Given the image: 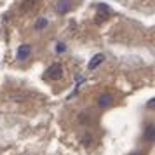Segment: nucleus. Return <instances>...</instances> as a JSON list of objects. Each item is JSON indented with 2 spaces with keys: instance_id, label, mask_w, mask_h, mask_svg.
Instances as JSON below:
<instances>
[{
  "instance_id": "15",
  "label": "nucleus",
  "mask_w": 155,
  "mask_h": 155,
  "mask_svg": "<svg viewBox=\"0 0 155 155\" xmlns=\"http://www.w3.org/2000/svg\"><path fill=\"white\" fill-rule=\"evenodd\" d=\"M133 155H141V153H133Z\"/></svg>"
},
{
  "instance_id": "14",
  "label": "nucleus",
  "mask_w": 155,
  "mask_h": 155,
  "mask_svg": "<svg viewBox=\"0 0 155 155\" xmlns=\"http://www.w3.org/2000/svg\"><path fill=\"white\" fill-rule=\"evenodd\" d=\"M75 80H77V82H82V80H84V77H80V75H77V77H75Z\"/></svg>"
},
{
  "instance_id": "10",
  "label": "nucleus",
  "mask_w": 155,
  "mask_h": 155,
  "mask_svg": "<svg viewBox=\"0 0 155 155\" xmlns=\"http://www.w3.org/2000/svg\"><path fill=\"white\" fill-rule=\"evenodd\" d=\"M45 26H47V19L45 18H38L35 23V30H44Z\"/></svg>"
},
{
  "instance_id": "5",
  "label": "nucleus",
  "mask_w": 155,
  "mask_h": 155,
  "mask_svg": "<svg viewBox=\"0 0 155 155\" xmlns=\"http://www.w3.org/2000/svg\"><path fill=\"white\" fill-rule=\"evenodd\" d=\"M103 61H105V56H103V54H96V56H94L91 61H89L87 68H89V70H94V68H98L99 64L103 63Z\"/></svg>"
},
{
  "instance_id": "9",
  "label": "nucleus",
  "mask_w": 155,
  "mask_h": 155,
  "mask_svg": "<svg viewBox=\"0 0 155 155\" xmlns=\"http://www.w3.org/2000/svg\"><path fill=\"white\" fill-rule=\"evenodd\" d=\"M145 138H147L148 141H153L155 138V131H153V124H150V126L147 127V131H145Z\"/></svg>"
},
{
  "instance_id": "2",
  "label": "nucleus",
  "mask_w": 155,
  "mask_h": 155,
  "mask_svg": "<svg viewBox=\"0 0 155 155\" xmlns=\"http://www.w3.org/2000/svg\"><path fill=\"white\" fill-rule=\"evenodd\" d=\"M71 4H73V0H59L56 4V12L58 14H66V12H70Z\"/></svg>"
},
{
  "instance_id": "11",
  "label": "nucleus",
  "mask_w": 155,
  "mask_h": 155,
  "mask_svg": "<svg viewBox=\"0 0 155 155\" xmlns=\"http://www.w3.org/2000/svg\"><path fill=\"white\" fill-rule=\"evenodd\" d=\"M64 49H66V45H64L63 42H59L58 44V47H56V52H63Z\"/></svg>"
},
{
  "instance_id": "3",
  "label": "nucleus",
  "mask_w": 155,
  "mask_h": 155,
  "mask_svg": "<svg viewBox=\"0 0 155 155\" xmlns=\"http://www.w3.org/2000/svg\"><path fill=\"white\" fill-rule=\"evenodd\" d=\"M112 101H113L112 94H108V92H103V94H101V96L98 98V105L101 106V108H106V106L112 105Z\"/></svg>"
},
{
  "instance_id": "6",
  "label": "nucleus",
  "mask_w": 155,
  "mask_h": 155,
  "mask_svg": "<svg viewBox=\"0 0 155 155\" xmlns=\"http://www.w3.org/2000/svg\"><path fill=\"white\" fill-rule=\"evenodd\" d=\"M110 12V9H108V5H105V4H99L98 5V21H101V19H105L106 18V14Z\"/></svg>"
},
{
  "instance_id": "1",
  "label": "nucleus",
  "mask_w": 155,
  "mask_h": 155,
  "mask_svg": "<svg viewBox=\"0 0 155 155\" xmlns=\"http://www.w3.org/2000/svg\"><path fill=\"white\" fill-rule=\"evenodd\" d=\"M47 78H51V80H59V78L63 77V66L59 63H54V64H51L49 68H47Z\"/></svg>"
},
{
  "instance_id": "13",
  "label": "nucleus",
  "mask_w": 155,
  "mask_h": 155,
  "mask_svg": "<svg viewBox=\"0 0 155 155\" xmlns=\"http://www.w3.org/2000/svg\"><path fill=\"white\" fill-rule=\"evenodd\" d=\"M153 101H155V99L152 98V99H150V101L147 103V106H148V108H153V106H155V103H153Z\"/></svg>"
},
{
  "instance_id": "4",
  "label": "nucleus",
  "mask_w": 155,
  "mask_h": 155,
  "mask_svg": "<svg viewBox=\"0 0 155 155\" xmlns=\"http://www.w3.org/2000/svg\"><path fill=\"white\" fill-rule=\"evenodd\" d=\"M30 54H31V45H28V44H23L18 49V59H26Z\"/></svg>"
},
{
  "instance_id": "7",
  "label": "nucleus",
  "mask_w": 155,
  "mask_h": 155,
  "mask_svg": "<svg viewBox=\"0 0 155 155\" xmlns=\"http://www.w3.org/2000/svg\"><path fill=\"white\" fill-rule=\"evenodd\" d=\"M35 4H37V0H23L21 11H23V12H30L31 9L35 7Z\"/></svg>"
},
{
  "instance_id": "12",
  "label": "nucleus",
  "mask_w": 155,
  "mask_h": 155,
  "mask_svg": "<svg viewBox=\"0 0 155 155\" xmlns=\"http://www.w3.org/2000/svg\"><path fill=\"white\" fill-rule=\"evenodd\" d=\"M89 141H91V136H87V134H85L84 138H82V143H84V145H89Z\"/></svg>"
},
{
  "instance_id": "8",
  "label": "nucleus",
  "mask_w": 155,
  "mask_h": 155,
  "mask_svg": "<svg viewBox=\"0 0 155 155\" xmlns=\"http://www.w3.org/2000/svg\"><path fill=\"white\" fill-rule=\"evenodd\" d=\"M26 98H28V94H25V92H12L11 94V99H14L16 103H23Z\"/></svg>"
}]
</instances>
